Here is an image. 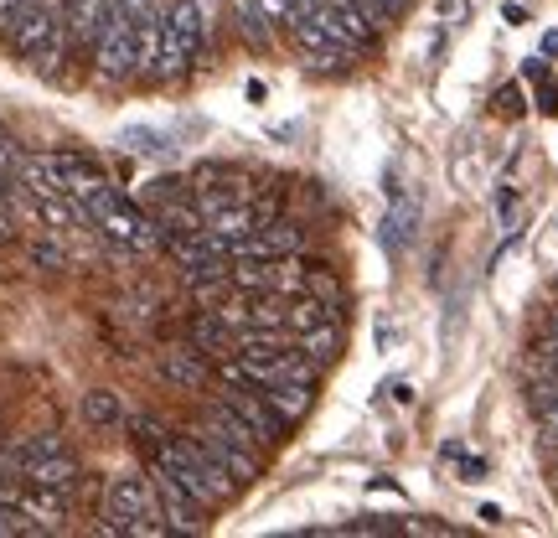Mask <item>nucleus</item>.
Returning a JSON list of instances; mask_svg holds the SVG:
<instances>
[{
  "label": "nucleus",
  "instance_id": "nucleus-14",
  "mask_svg": "<svg viewBox=\"0 0 558 538\" xmlns=\"http://www.w3.org/2000/svg\"><path fill=\"white\" fill-rule=\"evenodd\" d=\"M533 399H558V368H548V373L533 383Z\"/></svg>",
  "mask_w": 558,
  "mask_h": 538
},
{
  "label": "nucleus",
  "instance_id": "nucleus-23",
  "mask_svg": "<svg viewBox=\"0 0 558 538\" xmlns=\"http://www.w3.org/2000/svg\"><path fill=\"white\" fill-rule=\"evenodd\" d=\"M543 63H548V57H543V52H538V57H527V63H522V78H543V73H548Z\"/></svg>",
  "mask_w": 558,
  "mask_h": 538
},
{
  "label": "nucleus",
  "instance_id": "nucleus-1",
  "mask_svg": "<svg viewBox=\"0 0 558 538\" xmlns=\"http://www.w3.org/2000/svg\"><path fill=\"white\" fill-rule=\"evenodd\" d=\"M150 513H161L150 476H135V471L109 476V487H104V533H130Z\"/></svg>",
  "mask_w": 558,
  "mask_h": 538
},
{
  "label": "nucleus",
  "instance_id": "nucleus-26",
  "mask_svg": "<svg viewBox=\"0 0 558 538\" xmlns=\"http://www.w3.org/2000/svg\"><path fill=\"white\" fill-rule=\"evenodd\" d=\"M548 332H558V311H553V316H548Z\"/></svg>",
  "mask_w": 558,
  "mask_h": 538
},
{
  "label": "nucleus",
  "instance_id": "nucleus-16",
  "mask_svg": "<svg viewBox=\"0 0 558 538\" xmlns=\"http://www.w3.org/2000/svg\"><path fill=\"white\" fill-rule=\"evenodd\" d=\"M259 6H264V16H269L274 26H285V21H290V0H259Z\"/></svg>",
  "mask_w": 558,
  "mask_h": 538
},
{
  "label": "nucleus",
  "instance_id": "nucleus-5",
  "mask_svg": "<svg viewBox=\"0 0 558 538\" xmlns=\"http://www.w3.org/2000/svg\"><path fill=\"white\" fill-rule=\"evenodd\" d=\"M269 16H264V6H259V0H233V32L248 42V47H254V52H264L269 47Z\"/></svg>",
  "mask_w": 558,
  "mask_h": 538
},
{
  "label": "nucleus",
  "instance_id": "nucleus-7",
  "mask_svg": "<svg viewBox=\"0 0 558 538\" xmlns=\"http://www.w3.org/2000/svg\"><path fill=\"white\" fill-rule=\"evenodd\" d=\"M414 228H419V197H393V213L383 223V238H388V249H409L414 244Z\"/></svg>",
  "mask_w": 558,
  "mask_h": 538
},
{
  "label": "nucleus",
  "instance_id": "nucleus-13",
  "mask_svg": "<svg viewBox=\"0 0 558 538\" xmlns=\"http://www.w3.org/2000/svg\"><path fill=\"white\" fill-rule=\"evenodd\" d=\"M398 528H403V533H429V538H434V533H455L450 523H424V518H403Z\"/></svg>",
  "mask_w": 558,
  "mask_h": 538
},
{
  "label": "nucleus",
  "instance_id": "nucleus-18",
  "mask_svg": "<svg viewBox=\"0 0 558 538\" xmlns=\"http://www.w3.org/2000/svg\"><path fill=\"white\" fill-rule=\"evenodd\" d=\"M496 104H502V114H522V94H517V88H502Z\"/></svg>",
  "mask_w": 558,
  "mask_h": 538
},
{
  "label": "nucleus",
  "instance_id": "nucleus-9",
  "mask_svg": "<svg viewBox=\"0 0 558 538\" xmlns=\"http://www.w3.org/2000/svg\"><path fill=\"white\" fill-rule=\"evenodd\" d=\"M83 420H88V425H99V430H109V425L124 420V404L99 388V394H88V399H83Z\"/></svg>",
  "mask_w": 558,
  "mask_h": 538
},
{
  "label": "nucleus",
  "instance_id": "nucleus-6",
  "mask_svg": "<svg viewBox=\"0 0 558 538\" xmlns=\"http://www.w3.org/2000/svg\"><path fill=\"white\" fill-rule=\"evenodd\" d=\"M295 347L310 357V363H331V357L341 352V326H336V321H316V326H305V332L295 337Z\"/></svg>",
  "mask_w": 558,
  "mask_h": 538
},
{
  "label": "nucleus",
  "instance_id": "nucleus-2",
  "mask_svg": "<svg viewBox=\"0 0 558 538\" xmlns=\"http://www.w3.org/2000/svg\"><path fill=\"white\" fill-rule=\"evenodd\" d=\"M285 32H290V42L300 52V63L321 68V73H341V68H347V57L357 52L341 32H331L321 16H295V21H285Z\"/></svg>",
  "mask_w": 558,
  "mask_h": 538
},
{
  "label": "nucleus",
  "instance_id": "nucleus-11",
  "mask_svg": "<svg viewBox=\"0 0 558 538\" xmlns=\"http://www.w3.org/2000/svg\"><path fill=\"white\" fill-rule=\"evenodd\" d=\"M455 466H460V482H486V461H476V456H455Z\"/></svg>",
  "mask_w": 558,
  "mask_h": 538
},
{
  "label": "nucleus",
  "instance_id": "nucleus-22",
  "mask_svg": "<svg viewBox=\"0 0 558 538\" xmlns=\"http://www.w3.org/2000/svg\"><path fill=\"white\" fill-rule=\"evenodd\" d=\"M243 94H248V104H264V99H269V88H264L259 78H248V83H243Z\"/></svg>",
  "mask_w": 558,
  "mask_h": 538
},
{
  "label": "nucleus",
  "instance_id": "nucleus-24",
  "mask_svg": "<svg viewBox=\"0 0 558 538\" xmlns=\"http://www.w3.org/2000/svg\"><path fill=\"white\" fill-rule=\"evenodd\" d=\"M543 57H558V32H543Z\"/></svg>",
  "mask_w": 558,
  "mask_h": 538
},
{
  "label": "nucleus",
  "instance_id": "nucleus-20",
  "mask_svg": "<svg viewBox=\"0 0 558 538\" xmlns=\"http://www.w3.org/2000/svg\"><path fill=\"white\" fill-rule=\"evenodd\" d=\"M383 394H388L393 404H414V388H409V383H388Z\"/></svg>",
  "mask_w": 558,
  "mask_h": 538
},
{
  "label": "nucleus",
  "instance_id": "nucleus-15",
  "mask_svg": "<svg viewBox=\"0 0 558 538\" xmlns=\"http://www.w3.org/2000/svg\"><path fill=\"white\" fill-rule=\"evenodd\" d=\"M533 352L543 357V368H558V332H548V337H543V342H538Z\"/></svg>",
  "mask_w": 558,
  "mask_h": 538
},
{
  "label": "nucleus",
  "instance_id": "nucleus-17",
  "mask_svg": "<svg viewBox=\"0 0 558 538\" xmlns=\"http://www.w3.org/2000/svg\"><path fill=\"white\" fill-rule=\"evenodd\" d=\"M476 518H481L486 528H502V523H507V513H502L496 502H481V507H476Z\"/></svg>",
  "mask_w": 558,
  "mask_h": 538
},
{
  "label": "nucleus",
  "instance_id": "nucleus-12",
  "mask_svg": "<svg viewBox=\"0 0 558 538\" xmlns=\"http://www.w3.org/2000/svg\"><path fill=\"white\" fill-rule=\"evenodd\" d=\"M533 414L543 430H558V399H533Z\"/></svg>",
  "mask_w": 558,
  "mask_h": 538
},
{
  "label": "nucleus",
  "instance_id": "nucleus-19",
  "mask_svg": "<svg viewBox=\"0 0 558 538\" xmlns=\"http://www.w3.org/2000/svg\"><path fill=\"white\" fill-rule=\"evenodd\" d=\"M367 492H378V497H403V492H398V482H388V476H372Z\"/></svg>",
  "mask_w": 558,
  "mask_h": 538
},
{
  "label": "nucleus",
  "instance_id": "nucleus-10",
  "mask_svg": "<svg viewBox=\"0 0 558 538\" xmlns=\"http://www.w3.org/2000/svg\"><path fill=\"white\" fill-rule=\"evenodd\" d=\"M124 145H130V151H166V140L150 135V130H130V135H124Z\"/></svg>",
  "mask_w": 558,
  "mask_h": 538
},
{
  "label": "nucleus",
  "instance_id": "nucleus-8",
  "mask_svg": "<svg viewBox=\"0 0 558 538\" xmlns=\"http://www.w3.org/2000/svg\"><path fill=\"white\" fill-rule=\"evenodd\" d=\"M264 399L295 425V420H305V409H310V383H269Z\"/></svg>",
  "mask_w": 558,
  "mask_h": 538
},
{
  "label": "nucleus",
  "instance_id": "nucleus-25",
  "mask_svg": "<svg viewBox=\"0 0 558 538\" xmlns=\"http://www.w3.org/2000/svg\"><path fill=\"white\" fill-rule=\"evenodd\" d=\"M16 6H21V0H0V26L11 21V11H16Z\"/></svg>",
  "mask_w": 558,
  "mask_h": 538
},
{
  "label": "nucleus",
  "instance_id": "nucleus-4",
  "mask_svg": "<svg viewBox=\"0 0 558 538\" xmlns=\"http://www.w3.org/2000/svg\"><path fill=\"white\" fill-rule=\"evenodd\" d=\"M161 378L171 388H181V394H202L207 378H212V357L192 342H181V347H166L161 352Z\"/></svg>",
  "mask_w": 558,
  "mask_h": 538
},
{
  "label": "nucleus",
  "instance_id": "nucleus-21",
  "mask_svg": "<svg viewBox=\"0 0 558 538\" xmlns=\"http://www.w3.org/2000/svg\"><path fill=\"white\" fill-rule=\"evenodd\" d=\"M502 21H507V26H527V11L517 6V0H507V6H502Z\"/></svg>",
  "mask_w": 558,
  "mask_h": 538
},
{
  "label": "nucleus",
  "instance_id": "nucleus-3",
  "mask_svg": "<svg viewBox=\"0 0 558 538\" xmlns=\"http://www.w3.org/2000/svg\"><path fill=\"white\" fill-rule=\"evenodd\" d=\"M217 399H223L233 414H238V420L248 425V430H254L264 445H274V440H285V430H290V420H285V414H279L269 399H264V388H248V383H228V394H217Z\"/></svg>",
  "mask_w": 558,
  "mask_h": 538
}]
</instances>
